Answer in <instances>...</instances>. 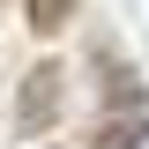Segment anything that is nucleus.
<instances>
[{
  "label": "nucleus",
  "instance_id": "2",
  "mask_svg": "<svg viewBox=\"0 0 149 149\" xmlns=\"http://www.w3.org/2000/svg\"><path fill=\"white\" fill-rule=\"evenodd\" d=\"M142 142H149V112H112L90 134V149H142Z\"/></svg>",
  "mask_w": 149,
  "mask_h": 149
},
{
  "label": "nucleus",
  "instance_id": "1",
  "mask_svg": "<svg viewBox=\"0 0 149 149\" xmlns=\"http://www.w3.org/2000/svg\"><path fill=\"white\" fill-rule=\"evenodd\" d=\"M60 90H67V67L60 60H37L30 74H22V90H15V134H45L60 119Z\"/></svg>",
  "mask_w": 149,
  "mask_h": 149
},
{
  "label": "nucleus",
  "instance_id": "4",
  "mask_svg": "<svg viewBox=\"0 0 149 149\" xmlns=\"http://www.w3.org/2000/svg\"><path fill=\"white\" fill-rule=\"evenodd\" d=\"M104 97H112V104H127V97L142 104V90H134V74H127V67H104Z\"/></svg>",
  "mask_w": 149,
  "mask_h": 149
},
{
  "label": "nucleus",
  "instance_id": "3",
  "mask_svg": "<svg viewBox=\"0 0 149 149\" xmlns=\"http://www.w3.org/2000/svg\"><path fill=\"white\" fill-rule=\"evenodd\" d=\"M67 15H74V0H30V30H37V37L67 30Z\"/></svg>",
  "mask_w": 149,
  "mask_h": 149
}]
</instances>
